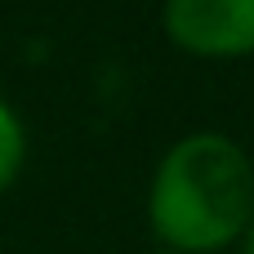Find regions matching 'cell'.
Returning <instances> with one entry per match:
<instances>
[{
	"instance_id": "cell-2",
	"label": "cell",
	"mask_w": 254,
	"mask_h": 254,
	"mask_svg": "<svg viewBox=\"0 0 254 254\" xmlns=\"http://www.w3.org/2000/svg\"><path fill=\"white\" fill-rule=\"evenodd\" d=\"M161 31L192 58H250L254 0H165Z\"/></svg>"
},
{
	"instance_id": "cell-5",
	"label": "cell",
	"mask_w": 254,
	"mask_h": 254,
	"mask_svg": "<svg viewBox=\"0 0 254 254\" xmlns=\"http://www.w3.org/2000/svg\"><path fill=\"white\" fill-rule=\"evenodd\" d=\"M152 254H174V250H152Z\"/></svg>"
},
{
	"instance_id": "cell-1",
	"label": "cell",
	"mask_w": 254,
	"mask_h": 254,
	"mask_svg": "<svg viewBox=\"0 0 254 254\" xmlns=\"http://www.w3.org/2000/svg\"><path fill=\"white\" fill-rule=\"evenodd\" d=\"M254 214V161L250 152L219 134H183L152 170L147 223L174 254H219L237 246Z\"/></svg>"
},
{
	"instance_id": "cell-4",
	"label": "cell",
	"mask_w": 254,
	"mask_h": 254,
	"mask_svg": "<svg viewBox=\"0 0 254 254\" xmlns=\"http://www.w3.org/2000/svg\"><path fill=\"white\" fill-rule=\"evenodd\" d=\"M241 254H254V214H250V228H246V237H241Z\"/></svg>"
},
{
	"instance_id": "cell-3",
	"label": "cell",
	"mask_w": 254,
	"mask_h": 254,
	"mask_svg": "<svg viewBox=\"0 0 254 254\" xmlns=\"http://www.w3.org/2000/svg\"><path fill=\"white\" fill-rule=\"evenodd\" d=\"M22 161H27V134H22V121H18V112L0 98V192L18 179Z\"/></svg>"
}]
</instances>
